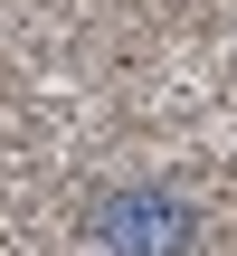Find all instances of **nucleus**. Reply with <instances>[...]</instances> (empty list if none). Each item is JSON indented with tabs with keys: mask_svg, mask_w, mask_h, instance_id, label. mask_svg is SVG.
<instances>
[{
	"mask_svg": "<svg viewBox=\"0 0 237 256\" xmlns=\"http://www.w3.org/2000/svg\"><path fill=\"white\" fill-rule=\"evenodd\" d=\"M86 238L95 256H190L200 247V209L171 190V180H124L86 209Z\"/></svg>",
	"mask_w": 237,
	"mask_h": 256,
	"instance_id": "f257e3e1",
	"label": "nucleus"
}]
</instances>
